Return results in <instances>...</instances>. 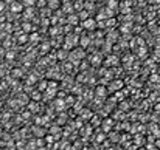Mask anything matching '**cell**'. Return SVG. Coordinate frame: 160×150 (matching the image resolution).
Instances as JSON below:
<instances>
[{
    "label": "cell",
    "mask_w": 160,
    "mask_h": 150,
    "mask_svg": "<svg viewBox=\"0 0 160 150\" xmlns=\"http://www.w3.org/2000/svg\"><path fill=\"white\" fill-rule=\"evenodd\" d=\"M79 44V39L76 36H73V34H70V36H67L65 37V40H64V50H71L73 46H76Z\"/></svg>",
    "instance_id": "6da1fadb"
},
{
    "label": "cell",
    "mask_w": 160,
    "mask_h": 150,
    "mask_svg": "<svg viewBox=\"0 0 160 150\" xmlns=\"http://www.w3.org/2000/svg\"><path fill=\"white\" fill-rule=\"evenodd\" d=\"M9 9H11V13L13 14H22L24 13V9H25V6H24V3H22L20 0H16V2L9 3Z\"/></svg>",
    "instance_id": "7a4b0ae2"
},
{
    "label": "cell",
    "mask_w": 160,
    "mask_h": 150,
    "mask_svg": "<svg viewBox=\"0 0 160 150\" xmlns=\"http://www.w3.org/2000/svg\"><path fill=\"white\" fill-rule=\"evenodd\" d=\"M82 28H84V30H89V31H93V30H95V28H98V25H96V20L95 19H87V20H84V22H82Z\"/></svg>",
    "instance_id": "3957f363"
},
{
    "label": "cell",
    "mask_w": 160,
    "mask_h": 150,
    "mask_svg": "<svg viewBox=\"0 0 160 150\" xmlns=\"http://www.w3.org/2000/svg\"><path fill=\"white\" fill-rule=\"evenodd\" d=\"M22 15H24L25 22H30V20L34 17V8H25L24 13H22Z\"/></svg>",
    "instance_id": "277c9868"
},
{
    "label": "cell",
    "mask_w": 160,
    "mask_h": 150,
    "mask_svg": "<svg viewBox=\"0 0 160 150\" xmlns=\"http://www.w3.org/2000/svg\"><path fill=\"white\" fill-rule=\"evenodd\" d=\"M61 5H62V0H48L47 8H50L51 11H56V9H59Z\"/></svg>",
    "instance_id": "5b68a950"
},
{
    "label": "cell",
    "mask_w": 160,
    "mask_h": 150,
    "mask_svg": "<svg viewBox=\"0 0 160 150\" xmlns=\"http://www.w3.org/2000/svg\"><path fill=\"white\" fill-rule=\"evenodd\" d=\"M67 23L71 25V26H78V25H79V17H78V14H69Z\"/></svg>",
    "instance_id": "8992f818"
},
{
    "label": "cell",
    "mask_w": 160,
    "mask_h": 150,
    "mask_svg": "<svg viewBox=\"0 0 160 150\" xmlns=\"http://www.w3.org/2000/svg\"><path fill=\"white\" fill-rule=\"evenodd\" d=\"M34 30H36V28L33 26L31 22H24V23H22V31H24V33H26V34H31Z\"/></svg>",
    "instance_id": "52a82bcc"
},
{
    "label": "cell",
    "mask_w": 160,
    "mask_h": 150,
    "mask_svg": "<svg viewBox=\"0 0 160 150\" xmlns=\"http://www.w3.org/2000/svg\"><path fill=\"white\" fill-rule=\"evenodd\" d=\"M16 40H17L19 45H24V44H26V42H30V34H26V33H24V31H22L20 36H19Z\"/></svg>",
    "instance_id": "ba28073f"
},
{
    "label": "cell",
    "mask_w": 160,
    "mask_h": 150,
    "mask_svg": "<svg viewBox=\"0 0 160 150\" xmlns=\"http://www.w3.org/2000/svg\"><path fill=\"white\" fill-rule=\"evenodd\" d=\"M53 105H54V108H56L58 111H61V110H64V108H65V105H67V102H65L64 99H54Z\"/></svg>",
    "instance_id": "9c48e42d"
},
{
    "label": "cell",
    "mask_w": 160,
    "mask_h": 150,
    "mask_svg": "<svg viewBox=\"0 0 160 150\" xmlns=\"http://www.w3.org/2000/svg\"><path fill=\"white\" fill-rule=\"evenodd\" d=\"M109 88L112 90V92H118V90L123 88V82H121V81H114L112 84L109 85Z\"/></svg>",
    "instance_id": "30bf717a"
},
{
    "label": "cell",
    "mask_w": 160,
    "mask_h": 150,
    "mask_svg": "<svg viewBox=\"0 0 160 150\" xmlns=\"http://www.w3.org/2000/svg\"><path fill=\"white\" fill-rule=\"evenodd\" d=\"M28 101H31V98L26 93H20L19 94V99H17V102L20 104V105H24V104H28Z\"/></svg>",
    "instance_id": "8fae6325"
},
{
    "label": "cell",
    "mask_w": 160,
    "mask_h": 150,
    "mask_svg": "<svg viewBox=\"0 0 160 150\" xmlns=\"http://www.w3.org/2000/svg\"><path fill=\"white\" fill-rule=\"evenodd\" d=\"M13 26H14V25L11 23V22H6V23H3V25H2V31H5L6 34H11V33L14 31Z\"/></svg>",
    "instance_id": "7c38bea8"
},
{
    "label": "cell",
    "mask_w": 160,
    "mask_h": 150,
    "mask_svg": "<svg viewBox=\"0 0 160 150\" xmlns=\"http://www.w3.org/2000/svg\"><path fill=\"white\" fill-rule=\"evenodd\" d=\"M33 133L36 135V138H44V133H45V132H44V128H42V127L34 125V127H33Z\"/></svg>",
    "instance_id": "4fadbf2b"
},
{
    "label": "cell",
    "mask_w": 160,
    "mask_h": 150,
    "mask_svg": "<svg viewBox=\"0 0 160 150\" xmlns=\"http://www.w3.org/2000/svg\"><path fill=\"white\" fill-rule=\"evenodd\" d=\"M50 133L56 138V139H59V135H61V127L59 125H51L50 127Z\"/></svg>",
    "instance_id": "5bb4252c"
},
{
    "label": "cell",
    "mask_w": 160,
    "mask_h": 150,
    "mask_svg": "<svg viewBox=\"0 0 160 150\" xmlns=\"http://www.w3.org/2000/svg\"><path fill=\"white\" fill-rule=\"evenodd\" d=\"M69 57V53L64 50H58V53H56V59H59V61H64V59H67Z\"/></svg>",
    "instance_id": "9a60e30c"
},
{
    "label": "cell",
    "mask_w": 160,
    "mask_h": 150,
    "mask_svg": "<svg viewBox=\"0 0 160 150\" xmlns=\"http://www.w3.org/2000/svg\"><path fill=\"white\" fill-rule=\"evenodd\" d=\"M30 98L33 101H36V102H39V99H42V92H39V90H36V92H31Z\"/></svg>",
    "instance_id": "2e32d148"
},
{
    "label": "cell",
    "mask_w": 160,
    "mask_h": 150,
    "mask_svg": "<svg viewBox=\"0 0 160 150\" xmlns=\"http://www.w3.org/2000/svg\"><path fill=\"white\" fill-rule=\"evenodd\" d=\"M28 110L31 113H37V111H39V104H37L36 101H33V102L28 104Z\"/></svg>",
    "instance_id": "e0dca14e"
},
{
    "label": "cell",
    "mask_w": 160,
    "mask_h": 150,
    "mask_svg": "<svg viewBox=\"0 0 160 150\" xmlns=\"http://www.w3.org/2000/svg\"><path fill=\"white\" fill-rule=\"evenodd\" d=\"M22 74H24V71H22V68H14L13 71H11V76H13L14 79H20Z\"/></svg>",
    "instance_id": "ac0fdd59"
},
{
    "label": "cell",
    "mask_w": 160,
    "mask_h": 150,
    "mask_svg": "<svg viewBox=\"0 0 160 150\" xmlns=\"http://www.w3.org/2000/svg\"><path fill=\"white\" fill-rule=\"evenodd\" d=\"M39 40H41L39 33H31V34H30V44H37Z\"/></svg>",
    "instance_id": "d6986e66"
},
{
    "label": "cell",
    "mask_w": 160,
    "mask_h": 150,
    "mask_svg": "<svg viewBox=\"0 0 160 150\" xmlns=\"http://www.w3.org/2000/svg\"><path fill=\"white\" fill-rule=\"evenodd\" d=\"M107 8L115 11V9L118 8V0H107Z\"/></svg>",
    "instance_id": "ffe728a7"
},
{
    "label": "cell",
    "mask_w": 160,
    "mask_h": 150,
    "mask_svg": "<svg viewBox=\"0 0 160 150\" xmlns=\"http://www.w3.org/2000/svg\"><path fill=\"white\" fill-rule=\"evenodd\" d=\"M62 9H64V11L65 13H73V5H71V3H67V2H62Z\"/></svg>",
    "instance_id": "44dd1931"
},
{
    "label": "cell",
    "mask_w": 160,
    "mask_h": 150,
    "mask_svg": "<svg viewBox=\"0 0 160 150\" xmlns=\"http://www.w3.org/2000/svg\"><path fill=\"white\" fill-rule=\"evenodd\" d=\"M78 17H79V20H82V22H84V20L89 19V11H87V9H82V11L78 13Z\"/></svg>",
    "instance_id": "7402d4cb"
},
{
    "label": "cell",
    "mask_w": 160,
    "mask_h": 150,
    "mask_svg": "<svg viewBox=\"0 0 160 150\" xmlns=\"http://www.w3.org/2000/svg\"><path fill=\"white\" fill-rule=\"evenodd\" d=\"M79 116L82 118V119H89V118H92V113H90V110L84 108V110L79 111Z\"/></svg>",
    "instance_id": "603a6c76"
},
{
    "label": "cell",
    "mask_w": 160,
    "mask_h": 150,
    "mask_svg": "<svg viewBox=\"0 0 160 150\" xmlns=\"http://www.w3.org/2000/svg\"><path fill=\"white\" fill-rule=\"evenodd\" d=\"M20 2L24 3V6H25V8H33V6L36 5L37 0H20Z\"/></svg>",
    "instance_id": "cb8c5ba5"
},
{
    "label": "cell",
    "mask_w": 160,
    "mask_h": 150,
    "mask_svg": "<svg viewBox=\"0 0 160 150\" xmlns=\"http://www.w3.org/2000/svg\"><path fill=\"white\" fill-rule=\"evenodd\" d=\"M47 88H48V82H39L37 84V90H39V92H47Z\"/></svg>",
    "instance_id": "d4e9b609"
},
{
    "label": "cell",
    "mask_w": 160,
    "mask_h": 150,
    "mask_svg": "<svg viewBox=\"0 0 160 150\" xmlns=\"http://www.w3.org/2000/svg\"><path fill=\"white\" fill-rule=\"evenodd\" d=\"M79 44H81V46H82V48H86L87 45L90 44V39H89V37H86V36H84V37H81V39H79Z\"/></svg>",
    "instance_id": "484cf974"
},
{
    "label": "cell",
    "mask_w": 160,
    "mask_h": 150,
    "mask_svg": "<svg viewBox=\"0 0 160 150\" xmlns=\"http://www.w3.org/2000/svg\"><path fill=\"white\" fill-rule=\"evenodd\" d=\"M47 3H48V0H37L36 6L39 8V9H44V8H47Z\"/></svg>",
    "instance_id": "4316f807"
},
{
    "label": "cell",
    "mask_w": 160,
    "mask_h": 150,
    "mask_svg": "<svg viewBox=\"0 0 160 150\" xmlns=\"http://www.w3.org/2000/svg\"><path fill=\"white\" fill-rule=\"evenodd\" d=\"M36 82V76L34 74H28V76H26V85H33Z\"/></svg>",
    "instance_id": "83f0119b"
},
{
    "label": "cell",
    "mask_w": 160,
    "mask_h": 150,
    "mask_svg": "<svg viewBox=\"0 0 160 150\" xmlns=\"http://www.w3.org/2000/svg\"><path fill=\"white\" fill-rule=\"evenodd\" d=\"M37 149V144H36V141H31V142H28L26 144V147H25V150H36Z\"/></svg>",
    "instance_id": "f1b7e54d"
},
{
    "label": "cell",
    "mask_w": 160,
    "mask_h": 150,
    "mask_svg": "<svg viewBox=\"0 0 160 150\" xmlns=\"http://www.w3.org/2000/svg\"><path fill=\"white\" fill-rule=\"evenodd\" d=\"M110 128H112V121H110V119H107L106 122H103V130H110Z\"/></svg>",
    "instance_id": "f546056e"
},
{
    "label": "cell",
    "mask_w": 160,
    "mask_h": 150,
    "mask_svg": "<svg viewBox=\"0 0 160 150\" xmlns=\"http://www.w3.org/2000/svg\"><path fill=\"white\" fill-rule=\"evenodd\" d=\"M5 57H6L8 61H13V59L16 57V53L11 51V50H6V54H5Z\"/></svg>",
    "instance_id": "4dcf8cb0"
},
{
    "label": "cell",
    "mask_w": 160,
    "mask_h": 150,
    "mask_svg": "<svg viewBox=\"0 0 160 150\" xmlns=\"http://www.w3.org/2000/svg\"><path fill=\"white\" fill-rule=\"evenodd\" d=\"M73 8H75V9H79V11H82V9H84V3L78 0V2H75V3H73Z\"/></svg>",
    "instance_id": "1f68e13d"
},
{
    "label": "cell",
    "mask_w": 160,
    "mask_h": 150,
    "mask_svg": "<svg viewBox=\"0 0 160 150\" xmlns=\"http://www.w3.org/2000/svg\"><path fill=\"white\" fill-rule=\"evenodd\" d=\"M41 50H42V53H47L48 50H50V42H44V44L41 45Z\"/></svg>",
    "instance_id": "d6a6232c"
},
{
    "label": "cell",
    "mask_w": 160,
    "mask_h": 150,
    "mask_svg": "<svg viewBox=\"0 0 160 150\" xmlns=\"http://www.w3.org/2000/svg\"><path fill=\"white\" fill-rule=\"evenodd\" d=\"M59 33H61V30L58 28V25H54L53 28H50V34H51V36H56V34H59Z\"/></svg>",
    "instance_id": "836d02e7"
},
{
    "label": "cell",
    "mask_w": 160,
    "mask_h": 150,
    "mask_svg": "<svg viewBox=\"0 0 160 150\" xmlns=\"http://www.w3.org/2000/svg\"><path fill=\"white\" fill-rule=\"evenodd\" d=\"M90 62L93 63V65H98V63L101 62V57L100 56H93V57H90Z\"/></svg>",
    "instance_id": "e575fe53"
},
{
    "label": "cell",
    "mask_w": 160,
    "mask_h": 150,
    "mask_svg": "<svg viewBox=\"0 0 160 150\" xmlns=\"http://www.w3.org/2000/svg\"><path fill=\"white\" fill-rule=\"evenodd\" d=\"M107 37H109V42H114V40L118 37V34L115 33V31H112V33H109V34H107Z\"/></svg>",
    "instance_id": "d590c367"
},
{
    "label": "cell",
    "mask_w": 160,
    "mask_h": 150,
    "mask_svg": "<svg viewBox=\"0 0 160 150\" xmlns=\"http://www.w3.org/2000/svg\"><path fill=\"white\" fill-rule=\"evenodd\" d=\"M115 23H117V22H115V19H112V17H110V19L107 20V22H106V26H109V28H114V26H115Z\"/></svg>",
    "instance_id": "8d00e7d4"
},
{
    "label": "cell",
    "mask_w": 160,
    "mask_h": 150,
    "mask_svg": "<svg viewBox=\"0 0 160 150\" xmlns=\"http://www.w3.org/2000/svg\"><path fill=\"white\" fill-rule=\"evenodd\" d=\"M96 94H98V96H106V90H104V87H98Z\"/></svg>",
    "instance_id": "74e56055"
},
{
    "label": "cell",
    "mask_w": 160,
    "mask_h": 150,
    "mask_svg": "<svg viewBox=\"0 0 160 150\" xmlns=\"http://www.w3.org/2000/svg\"><path fill=\"white\" fill-rule=\"evenodd\" d=\"M5 8H6V2L0 0V13H5Z\"/></svg>",
    "instance_id": "f35d334b"
},
{
    "label": "cell",
    "mask_w": 160,
    "mask_h": 150,
    "mask_svg": "<svg viewBox=\"0 0 160 150\" xmlns=\"http://www.w3.org/2000/svg\"><path fill=\"white\" fill-rule=\"evenodd\" d=\"M41 25H44V28H47V26L50 25V20H48V19H42L41 20Z\"/></svg>",
    "instance_id": "ab89813d"
},
{
    "label": "cell",
    "mask_w": 160,
    "mask_h": 150,
    "mask_svg": "<svg viewBox=\"0 0 160 150\" xmlns=\"http://www.w3.org/2000/svg\"><path fill=\"white\" fill-rule=\"evenodd\" d=\"M154 56H156V57H160V48H157V50H156V53H154Z\"/></svg>",
    "instance_id": "60d3db41"
},
{
    "label": "cell",
    "mask_w": 160,
    "mask_h": 150,
    "mask_svg": "<svg viewBox=\"0 0 160 150\" xmlns=\"http://www.w3.org/2000/svg\"><path fill=\"white\" fill-rule=\"evenodd\" d=\"M6 90V84H3V82H0V90Z\"/></svg>",
    "instance_id": "b9f144b4"
},
{
    "label": "cell",
    "mask_w": 160,
    "mask_h": 150,
    "mask_svg": "<svg viewBox=\"0 0 160 150\" xmlns=\"http://www.w3.org/2000/svg\"><path fill=\"white\" fill-rule=\"evenodd\" d=\"M2 136H3V128L0 127V138H2Z\"/></svg>",
    "instance_id": "7bdbcfd3"
},
{
    "label": "cell",
    "mask_w": 160,
    "mask_h": 150,
    "mask_svg": "<svg viewBox=\"0 0 160 150\" xmlns=\"http://www.w3.org/2000/svg\"><path fill=\"white\" fill-rule=\"evenodd\" d=\"M139 150H146V149H139Z\"/></svg>",
    "instance_id": "ee69618b"
},
{
    "label": "cell",
    "mask_w": 160,
    "mask_h": 150,
    "mask_svg": "<svg viewBox=\"0 0 160 150\" xmlns=\"http://www.w3.org/2000/svg\"><path fill=\"white\" fill-rule=\"evenodd\" d=\"M2 146H3V144H2V142H0V147H2Z\"/></svg>",
    "instance_id": "f6af8a7d"
},
{
    "label": "cell",
    "mask_w": 160,
    "mask_h": 150,
    "mask_svg": "<svg viewBox=\"0 0 160 150\" xmlns=\"http://www.w3.org/2000/svg\"><path fill=\"white\" fill-rule=\"evenodd\" d=\"M3 2H5V0H3Z\"/></svg>",
    "instance_id": "bcb514c9"
}]
</instances>
